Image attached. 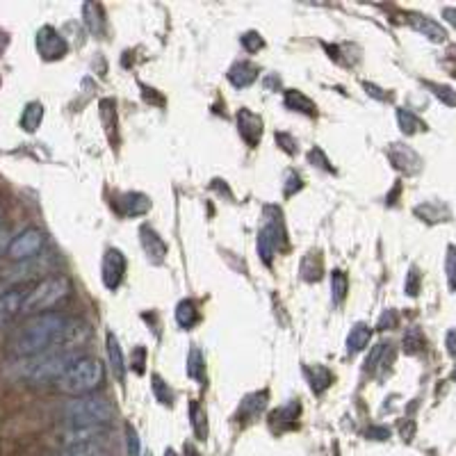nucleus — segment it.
<instances>
[{
	"label": "nucleus",
	"mask_w": 456,
	"mask_h": 456,
	"mask_svg": "<svg viewBox=\"0 0 456 456\" xmlns=\"http://www.w3.org/2000/svg\"><path fill=\"white\" fill-rule=\"evenodd\" d=\"M368 436H377V441H384V438L391 436V431H388V429H370Z\"/></svg>",
	"instance_id": "nucleus-46"
},
{
	"label": "nucleus",
	"mask_w": 456,
	"mask_h": 456,
	"mask_svg": "<svg viewBox=\"0 0 456 456\" xmlns=\"http://www.w3.org/2000/svg\"><path fill=\"white\" fill-rule=\"evenodd\" d=\"M420 292V272L416 267H411V272L406 274V294L416 297Z\"/></svg>",
	"instance_id": "nucleus-37"
},
{
	"label": "nucleus",
	"mask_w": 456,
	"mask_h": 456,
	"mask_svg": "<svg viewBox=\"0 0 456 456\" xmlns=\"http://www.w3.org/2000/svg\"><path fill=\"white\" fill-rule=\"evenodd\" d=\"M103 377H105L103 363L98 359H91V356H82V359L57 381V391L64 395H71V397L91 395L103 384Z\"/></svg>",
	"instance_id": "nucleus-4"
},
{
	"label": "nucleus",
	"mask_w": 456,
	"mask_h": 456,
	"mask_svg": "<svg viewBox=\"0 0 456 456\" xmlns=\"http://www.w3.org/2000/svg\"><path fill=\"white\" fill-rule=\"evenodd\" d=\"M23 299H26L23 290H10V292L0 294V327H5L7 322L14 320L21 313Z\"/></svg>",
	"instance_id": "nucleus-12"
},
{
	"label": "nucleus",
	"mask_w": 456,
	"mask_h": 456,
	"mask_svg": "<svg viewBox=\"0 0 456 456\" xmlns=\"http://www.w3.org/2000/svg\"><path fill=\"white\" fill-rule=\"evenodd\" d=\"M37 48L44 60H60L66 53V41L62 39L60 32L46 26L37 32Z\"/></svg>",
	"instance_id": "nucleus-9"
},
{
	"label": "nucleus",
	"mask_w": 456,
	"mask_h": 456,
	"mask_svg": "<svg viewBox=\"0 0 456 456\" xmlns=\"http://www.w3.org/2000/svg\"><path fill=\"white\" fill-rule=\"evenodd\" d=\"M427 87L434 91L438 101H443L445 105H450V107H456V89L447 87V85H436V82H429Z\"/></svg>",
	"instance_id": "nucleus-32"
},
{
	"label": "nucleus",
	"mask_w": 456,
	"mask_h": 456,
	"mask_svg": "<svg viewBox=\"0 0 456 456\" xmlns=\"http://www.w3.org/2000/svg\"><path fill=\"white\" fill-rule=\"evenodd\" d=\"M107 356H110L114 377H117V381H123V377H126V363H123V352L114 333H107Z\"/></svg>",
	"instance_id": "nucleus-19"
},
{
	"label": "nucleus",
	"mask_w": 456,
	"mask_h": 456,
	"mask_svg": "<svg viewBox=\"0 0 456 456\" xmlns=\"http://www.w3.org/2000/svg\"><path fill=\"white\" fill-rule=\"evenodd\" d=\"M55 456H107V452L101 447H76V450H64Z\"/></svg>",
	"instance_id": "nucleus-34"
},
{
	"label": "nucleus",
	"mask_w": 456,
	"mask_h": 456,
	"mask_svg": "<svg viewBox=\"0 0 456 456\" xmlns=\"http://www.w3.org/2000/svg\"><path fill=\"white\" fill-rule=\"evenodd\" d=\"M185 454H187V456H198V452L194 450L192 445H185Z\"/></svg>",
	"instance_id": "nucleus-47"
},
{
	"label": "nucleus",
	"mask_w": 456,
	"mask_h": 456,
	"mask_svg": "<svg viewBox=\"0 0 456 456\" xmlns=\"http://www.w3.org/2000/svg\"><path fill=\"white\" fill-rule=\"evenodd\" d=\"M285 105L294 112L308 114V117H315V114H317V107H315V103L310 101V98L306 94H301V91H294V89H290L285 94Z\"/></svg>",
	"instance_id": "nucleus-20"
},
{
	"label": "nucleus",
	"mask_w": 456,
	"mask_h": 456,
	"mask_svg": "<svg viewBox=\"0 0 456 456\" xmlns=\"http://www.w3.org/2000/svg\"><path fill=\"white\" fill-rule=\"evenodd\" d=\"M105 427H69L60 434V445L64 450H76V447H101L105 441Z\"/></svg>",
	"instance_id": "nucleus-7"
},
{
	"label": "nucleus",
	"mask_w": 456,
	"mask_h": 456,
	"mask_svg": "<svg viewBox=\"0 0 456 456\" xmlns=\"http://www.w3.org/2000/svg\"><path fill=\"white\" fill-rule=\"evenodd\" d=\"M0 221H3V212H0Z\"/></svg>",
	"instance_id": "nucleus-50"
},
{
	"label": "nucleus",
	"mask_w": 456,
	"mask_h": 456,
	"mask_svg": "<svg viewBox=\"0 0 456 456\" xmlns=\"http://www.w3.org/2000/svg\"><path fill=\"white\" fill-rule=\"evenodd\" d=\"M153 395H155V400L164 406H171L173 402V393L169 391V386L164 384L160 375H153Z\"/></svg>",
	"instance_id": "nucleus-30"
},
{
	"label": "nucleus",
	"mask_w": 456,
	"mask_h": 456,
	"mask_svg": "<svg viewBox=\"0 0 456 456\" xmlns=\"http://www.w3.org/2000/svg\"><path fill=\"white\" fill-rule=\"evenodd\" d=\"M411 23H413V28H416L418 32H422V35H425L427 39L436 41V44H443V41L447 39L445 28L441 26V23L431 21L429 16H413Z\"/></svg>",
	"instance_id": "nucleus-16"
},
{
	"label": "nucleus",
	"mask_w": 456,
	"mask_h": 456,
	"mask_svg": "<svg viewBox=\"0 0 456 456\" xmlns=\"http://www.w3.org/2000/svg\"><path fill=\"white\" fill-rule=\"evenodd\" d=\"M126 443H128V456H139V454H142V447H139L137 431L132 429L130 425L126 427Z\"/></svg>",
	"instance_id": "nucleus-36"
},
{
	"label": "nucleus",
	"mask_w": 456,
	"mask_h": 456,
	"mask_svg": "<svg viewBox=\"0 0 456 456\" xmlns=\"http://www.w3.org/2000/svg\"><path fill=\"white\" fill-rule=\"evenodd\" d=\"M445 345H447V354L456 356V329H450L445 336Z\"/></svg>",
	"instance_id": "nucleus-43"
},
{
	"label": "nucleus",
	"mask_w": 456,
	"mask_h": 456,
	"mask_svg": "<svg viewBox=\"0 0 456 456\" xmlns=\"http://www.w3.org/2000/svg\"><path fill=\"white\" fill-rule=\"evenodd\" d=\"M265 402H267V393H255V395H249L246 400L242 402V406H239V413H251V416H255L258 411L265 409Z\"/></svg>",
	"instance_id": "nucleus-31"
},
{
	"label": "nucleus",
	"mask_w": 456,
	"mask_h": 456,
	"mask_svg": "<svg viewBox=\"0 0 456 456\" xmlns=\"http://www.w3.org/2000/svg\"><path fill=\"white\" fill-rule=\"evenodd\" d=\"M187 377L194 381H203V372H205V363H203V354L198 347H192L187 354Z\"/></svg>",
	"instance_id": "nucleus-25"
},
{
	"label": "nucleus",
	"mask_w": 456,
	"mask_h": 456,
	"mask_svg": "<svg viewBox=\"0 0 456 456\" xmlns=\"http://www.w3.org/2000/svg\"><path fill=\"white\" fill-rule=\"evenodd\" d=\"M422 347H425V338H422L420 333V329H409L406 331V336H404V352L406 354H418Z\"/></svg>",
	"instance_id": "nucleus-29"
},
{
	"label": "nucleus",
	"mask_w": 456,
	"mask_h": 456,
	"mask_svg": "<svg viewBox=\"0 0 456 456\" xmlns=\"http://www.w3.org/2000/svg\"><path fill=\"white\" fill-rule=\"evenodd\" d=\"M82 359V354L73 347H55L51 352L30 356V359H19L14 372L21 379L28 381H60L73 365Z\"/></svg>",
	"instance_id": "nucleus-2"
},
{
	"label": "nucleus",
	"mask_w": 456,
	"mask_h": 456,
	"mask_svg": "<svg viewBox=\"0 0 456 456\" xmlns=\"http://www.w3.org/2000/svg\"><path fill=\"white\" fill-rule=\"evenodd\" d=\"M10 233H5V230H0V255L7 253V249H10Z\"/></svg>",
	"instance_id": "nucleus-44"
},
{
	"label": "nucleus",
	"mask_w": 456,
	"mask_h": 456,
	"mask_svg": "<svg viewBox=\"0 0 456 456\" xmlns=\"http://www.w3.org/2000/svg\"><path fill=\"white\" fill-rule=\"evenodd\" d=\"M255 78H258V69H255L251 62H237L230 66V71H228V80L233 82L235 87H249Z\"/></svg>",
	"instance_id": "nucleus-17"
},
{
	"label": "nucleus",
	"mask_w": 456,
	"mask_h": 456,
	"mask_svg": "<svg viewBox=\"0 0 456 456\" xmlns=\"http://www.w3.org/2000/svg\"><path fill=\"white\" fill-rule=\"evenodd\" d=\"M237 126H239V135L249 144V146H255L260 142V135H262V119L258 114H253L251 110H242L237 112Z\"/></svg>",
	"instance_id": "nucleus-10"
},
{
	"label": "nucleus",
	"mask_w": 456,
	"mask_h": 456,
	"mask_svg": "<svg viewBox=\"0 0 456 456\" xmlns=\"http://www.w3.org/2000/svg\"><path fill=\"white\" fill-rule=\"evenodd\" d=\"M126 274V258L119 249H107L103 255V283L107 290H117Z\"/></svg>",
	"instance_id": "nucleus-8"
},
{
	"label": "nucleus",
	"mask_w": 456,
	"mask_h": 456,
	"mask_svg": "<svg viewBox=\"0 0 456 456\" xmlns=\"http://www.w3.org/2000/svg\"><path fill=\"white\" fill-rule=\"evenodd\" d=\"M391 160L397 169H402L406 173H416L420 169V157L416 151H411L409 146L404 144H393L391 148Z\"/></svg>",
	"instance_id": "nucleus-14"
},
{
	"label": "nucleus",
	"mask_w": 456,
	"mask_h": 456,
	"mask_svg": "<svg viewBox=\"0 0 456 456\" xmlns=\"http://www.w3.org/2000/svg\"><path fill=\"white\" fill-rule=\"evenodd\" d=\"M445 274H447V285H450L452 292H456V246H454V244L447 246V255H445Z\"/></svg>",
	"instance_id": "nucleus-28"
},
{
	"label": "nucleus",
	"mask_w": 456,
	"mask_h": 456,
	"mask_svg": "<svg viewBox=\"0 0 456 456\" xmlns=\"http://www.w3.org/2000/svg\"><path fill=\"white\" fill-rule=\"evenodd\" d=\"M308 157H310V162H315V160H317V162H320L317 167H322V169H327V171H331V169H333V167H331V164H329V160H327V157H324V153L320 151V148H313V151H310V155H308Z\"/></svg>",
	"instance_id": "nucleus-40"
},
{
	"label": "nucleus",
	"mask_w": 456,
	"mask_h": 456,
	"mask_svg": "<svg viewBox=\"0 0 456 456\" xmlns=\"http://www.w3.org/2000/svg\"><path fill=\"white\" fill-rule=\"evenodd\" d=\"M164 456H176V454H173L171 450H167V452H164Z\"/></svg>",
	"instance_id": "nucleus-48"
},
{
	"label": "nucleus",
	"mask_w": 456,
	"mask_h": 456,
	"mask_svg": "<svg viewBox=\"0 0 456 456\" xmlns=\"http://www.w3.org/2000/svg\"><path fill=\"white\" fill-rule=\"evenodd\" d=\"M46 244V235L44 230L39 228H26L21 230L19 235L12 237L10 249H7V258L16 260V262H28L44 249Z\"/></svg>",
	"instance_id": "nucleus-6"
},
{
	"label": "nucleus",
	"mask_w": 456,
	"mask_h": 456,
	"mask_svg": "<svg viewBox=\"0 0 456 456\" xmlns=\"http://www.w3.org/2000/svg\"><path fill=\"white\" fill-rule=\"evenodd\" d=\"M71 292V281L62 276V274H55V276H48L44 281L28 290L26 299H23V315H44L46 310H51L53 306H57L62 299H66Z\"/></svg>",
	"instance_id": "nucleus-5"
},
{
	"label": "nucleus",
	"mask_w": 456,
	"mask_h": 456,
	"mask_svg": "<svg viewBox=\"0 0 456 456\" xmlns=\"http://www.w3.org/2000/svg\"><path fill=\"white\" fill-rule=\"evenodd\" d=\"M41 119H44V107H41V103H28L26 110L21 114V126L28 132H35L39 128Z\"/></svg>",
	"instance_id": "nucleus-24"
},
{
	"label": "nucleus",
	"mask_w": 456,
	"mask_h": 456,
	"mask_svg": "<svg viewBox=\"0 0 456 456\" xmlns=\"http://www.w3.org/2000/svg\"><path fill=\"white\" fill-rule=\"evenodd\" d=\"M119 210L126 214V217H139V214H144L148 208H151V201L144 196V194H137V192H128L123 194L119 201Z\"/></svg>",
	"instance_id": "nucleus-15"
},
{
	"label": "nucleus",
	"mask_w": 456,
	"mask_h": 456,
	"mask_svg": "<svg viewBox=\"0 0 456 456\" xmlns=\"http://www.w3.org/2000/svg\"><path fill=\"white\" fill-rule=\"evenodd\" d=\"M347 290H349V278H347L345 272L336 269L333 274H331V297H333V304L345 301Z\"/></svg>",
	"instance_id": "nucleus-26"
},
{
	"label": "nucleus",
	"mask_w": 456,
	"mask_h": 456,
	"mask_svg": "<svg viewBox=\"0 0 456 456\" xmlns=\"http://www.w3.org/2000/svg\"><path fill=\"white\" fill-rule=\"evenodd\" d=\"M139 235H142V244H144V251L148 255V260L162 262L164 255H167V244H164V239L157 235L151 226H142Z\"/></svg>",
	"instance_id": "nucleus-13"
},
{
	"label": "nucleus",
	"mask_w": 456,
	"mask_h": 456,
	"mask_svg": "<svg viewBox=\"0 0 456 456\" xmlns=\"http://www.w3.org/2000/svg\"><path fill=\"white\" fill-rule=\"evenodd\" d=\"M397 324V313L395 310H386L379 320V329H393Z\"/></svg>",
	"instance_id": "nucleus-39"
},
{
	"label": "nucleus",
	"mask_w": 456,
	"mask_h": 456,
	"mask_svg": "<svg viewBox=\"0 0 456 456\" xmlns=\"http://www.w3.org/2000/svg\"><path fill=\"white\" fill-rule=\"evenodd\" d=\"M176 322L182 327V329H192L196 327V322H198V310H196V306L194 301H180L176 306Z\"/></svg>",
	"instance_id": "nucleus-23"
},
{
	"label": "nucleus",
	"mask_w": 456,
	"mask_h": 456,
	"mask_svg": "<svg viewBox=\"0 0 456 456\" xmlns=\"http://www.w3.org/2000/svg\"><path fill=\"white\" fill-rule=\"evenodd\" d=\"M62 418L69 427H105L114 418V409L101 395H82L62 406Z\"/></svg>",
	"instance_id": "nucleus-3"
},
{
	"label": "nucleus",
	"mask_w": 456,
	"mask_h": 456,
	"mask_svg": "<svg viewBox=\"0 0 456 456\" xmlns=\"http://www.w3.org/2000/svg\"><path fill=\"white\" fill-rule=\"evenodd\" d=\"M397 121H400V128L406 132V135H413V132H420V130H427V123L418 119V114H413L411 110L406 107H400L397 110Z\"/></svg>",
	"instance_id": "nucleus-22"
},
{
	"label": "nucleus",
	"mask_w": 456,
	"mask_h": 456,
	"mask_svg": "<svg viewBox=\"0 0 456 456\" xmlns=\"http://www.w3.org/2000/svg\"><path fill=\"white\" fill-rule=\"evenodd\" d=\"M144 365H146V349L139 345L137 349L132 352V365H130V368L135 370L137 375H144Z\"/></svg>",
	"instance_id": "nucleus-38"
},
{
	"label": "nucleus",
	"mask_w": 456,
	"mask_h": 456,
	"mask_svg": "<svg viewBox=\"0 0 456 456\" xmlns=\"http://www.w3.org/2000/svg\"><path fill=\"white\" fill-rule=\"evenodd\" d=\"M276 249H278V223L267 221L258 233V253L265 265H272Z\"/></svg>",
	"instance_id": "nucleus-11"
},
{
	"label": "nucleus",
	"mask_w": 456,
	"mask_h": 456,
	"mask_svg": "<svg viewBox=\"0 0 456 456\" xmlns=\"http://www.w3.org/2000/svg\"><path fill=\"white\" fill-rule=\"evenodd\" d=\"M242 46L246 48L249 53H255V51H260L262 48V39H260V35L258 32H246V35H242Z\"/></svg>",
	"instance_id": "nucleus-35"
},
{
	"label": "nucleus",
	"mask_w": 456,
	"mask_h": 456,
	"mask_svg": "<svg viewBox=\"0 0 456 456\" xmlns=\"http://www.w3.org/2000/svg\"><path fill=\"white\" fill-rule=\"evenodd\" d=\"M452 379L456 381V368H454V372H452Z\"/></svg>",
	"instance_id": "nucleus-49"
},
{
	"label": "nucleus",
	"mask_w": 456,
	"mask_h": 456,
	"mask_svg": "<svg viewBox=\"0 0 456 456\" xmlns=\"http://www.w3.org/2000/svg\"><path fill=\"white\" fill-rule=\"evenodd\" d=\"M189 418H192L194 434L201 438V441H205V436H208V425H205V413L201 406H198V402L189 404Z\"/></svg>",
	"instance_id": "nucleus-27"
},
{
	"label": "nucleus",
	"mask_w": 456,
	"mask_h": 456,
	"mask_svg": "<svg viewBox=\"0 0 456 456\" xmlns=\"http://www.w3.org/2000/svg\"><path fill=\"white\" fill-rule=\"evenodd\" d=\"M276 142L283 144V148H285L288 153H294V151H297V148H294V146H297L294 139L290 137V135H285V132H276Z\"/></svg>",
	"instance_id": "nucleus-42"
},
{
	"label": "nucleus",
	"mask_w": 456,
	"mask_h": 456,
	"mask_svg": "<svg viewBox=\"0 0 456 456\" xmlns=\"http://www.w3.org/2000/svg\"><path fill=\"white\" fill-rule=\"evenodd\" d=\"M306 375H308L313 393H317V395L324 393L327 388L331 386V381H333V377H331V372L324 368V365H313V368H306Z\"/></svg>",
	"instance_id": "nucleus-21"
},
{
	"label": "nucleus",
	"mask_w": 456,
	"mask_h": 456,
	"mask_svg": "<svg viewBox=\"0 0 456 456\" xmlns=\"http://www.w3.org/2000/svg\"><path fill=\"white\" fill-rule=\"evenodd\" d=\"M288 182H290V185H285V196H292V194H294V189H299V187H301V178L297 176V173L290 171V173H288Z\"/></svg>",
	"instance_id": "nucleus-41"
},
{
	"label": "nucleus",
	"mask_w": 456,
	"mask_h": 456,
	"mask_svg": "<svg viewBox=\"0 0 456 456\" xmlns=\"http://www.w3.org/2000/svg\"><path fill=\"white\" fill-rule=\"evenodd\" d=\"M386 352H388V345H386V343H379L377 347H372V352H370V356H368V361H365V368H368V370H375L377 365H379L381 361H384Z\"/></svg>",
	"instance_id": "nucleus-33"
},
{
	"label": "nucleus",
	"mask_w": 456,
	"mask_h": 456,
	"mask_svg": "<svg viewBox=\"0 0 456 456\" xmlns=\"http://www.w3.org/2000/svg\"><path fill=\"white\" fill-rule=\"evenodd\" d=\"M370 336H372V329L365 324V322H359L354 324L349 336H347V352L349 354H359L361 349H365L370 343Z\"/></svg>",
	"instance_id": "nucleus-18"
},
{
	"label": "nucleus",
	"mask_w": 456,
	"mask_h": 456,
	"mask_svg": "<svg viewBox=\"0 0 456 456\" xmlns=\"http://www.w3.org/2000/svg\"><path fill=\"white\" fill-rule=\"evenodd\" d=\"M443 16H445V19L450 21L452 26L456 28V7H445V10H443Z\"/></svg>",
	"instance_id": "nucleus-45"
},
{
	"label": "nucleus",
	"mask_w": 456,
	"mask_h": 456,
	"mask_svg": "<svg viewBox=\"0 0 456 456\" xmlns=\"http://www.w3.org/2000/svg\"><path fill=\"white\" fill-rule=\"evenodd\" d=\"M71 320L60 313H44L32 317L26 327L12 340V354L19 359H30V356L51 352L55 347L69 345L71 340Z\"/></svg>",
	"instance_id": "nucleus-1"
}]
</instances>
